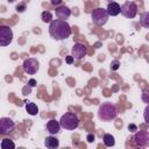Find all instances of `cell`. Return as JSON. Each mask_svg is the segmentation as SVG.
<instances>
[{"label":"cell","mask_w":149,"mask_h":149,"mask_svg":"<svg viewBox=\"0 0 149 149\" xmlns=\"http://www.w3.org/2000/svg\"><path fill=\"white\" fill-rule=\"evenodd\" d=\"M30 88H31V87H30L29 85H27V86H26V87L23 88V92H24L23 94H24V95H27V94H29V93H30Z\"/></svg>","instance_id":"28"},{"label":"cell","mask_w":149,"mask_h":149,"mask_svg":"<svg viewBox=\"0 0 149 149\" xmlns=\"http://www.w3.org/2000/svg\"><path fill=\"white\" fill-rule=\"evenodd\" d=\"M61 123L59 121L55 120V119H51L47 122V130L49 132L50 135H56L59 133V129H61Z\"/></svg>","instance_id":"12"},{"label":"cell","mask_w":149,"mask_h":149,"mask_svg":"<svg viewBox=\"0 0 149 149\" xmlns=\"http://www.w3.org/2000/svg\"><path fill=\"white\" fill-rule=\"evenodd\" d=\"M50 2H51V5H54V6H59L62 2H63V0H50Z\"/></svg>","instance_id":"27"},{"label":"cell","mask_w":149,"mask_h":149,"mask_svg":"<svg viewBox=\"0 0 149 149\" xmlns=\"http://www.w3.org/2000/svg\"><path fill=\"white\" fill-rule=\"evenodd\" d=\"M121 14L127 19H134L137 14V6L134 1H126L121 5Z\"/></svg>","instance_id":"7"},{"label":"cell","mask_w":149,"mask_h":149,"mask_svg":"<svg viewBox=\"0 0 149 149\" xmlns=\"http://www.w3.org/2000/svg\"><path fill=\"white\" fill-rule=\"evenodd\" d=\"M22 68L27 74H35L40 69V63L36 58H28L23 62Z\"/></svg>","instance_id":"9"},{"label":"cell","mask_w":149,"mask_h":149,"mask_svg":"<svg viewBox=\"0 0 149 149\" xmlns=\"http://www.w3.org/2000/svg\"><path fill=\"white\" fill-rule=\"evenodd\" d=\"M13 41V30L8 26H0V45L6 47Z\"/></svg>","instance_id":"6"},{"label":"cell","mask_w":149,"mask_h":149,"mask_svg":"<svg viewBox=\"0 0 149 149\" xmlns=\"http://www.w3.org/2000/svg\"><path fill=\"white\" fill-rule=\"evenodd\" d=\"M26 8H27V6H26V3H23V2H21V3H19L17 6H16V12H19V13H23L24 10H26Z\"/></svg>","instance_id":"22"},{"label":"cell","mask_w":149,"mask_h":149,"mask_svg":"<svg viewBox=\"0 0 149 149\" xmlns=\"http://www.w3.org/2000/svg\"><path fill=\"white\" fill-rule=\"evenodd\" d=\"M7 1H8V2H10V3H12V2H14V1H15V0H7Z\"/></svg>","instance_id":"30"},{"label":"cell","mask_w":149,"mask_h":149,"mask_svg":"<svg viewBox=\"0 0 149 149\" xmlns=\"http://www.w3.org/2000/svg\"><path fill=\"white\" fill-rule=\"evenodd\" d=\"M59 123L65 130H74L79 126V119L74 113L68 112L61 116Z\"/></svg>","instance_id":"3"},{"label":"cell","mask_w":149,"mask_h":149,"mask_svg":"<svg viewBox=\"0 0 149 149\" xmlns=\"http://www.w3.org/2000/svg\"><path fill=\"white\" fill-rule=\"evenodd\" d=\"M119 65H120V63H119L118 61H113V62L111 63V69H112V70H118V69H119Z\"/></svg>","instance_id":"23"},{"label":"cell","mask_w":149,"mask_h":149,"mask_svg":"<svg viewBox=\"0 0 149 149\" xmlns=\"http://www.w3.org/2000/svg\"><path fill=\"white\" fill-rule=\"evenodd\" d=\"M141 98H142V101H143V102H146L147 105L149 104V88H147V90H144V91L142 92Z\"/></svg>","instance_id":"20"},{"label":"cell","mask_w":149,"mask_h":149,"mask_svg":"<svg viewBox=\"0 0 149 149\" xmlns=\"http://www.w3.org/2000/svg\"><path fill=\"white\" fill-rule=\"evenodd\" d=\"M128 129H129L130 132H135V130H137V127H136L135 125H133V123H132V125H129V126H128Z\"/></svg>","instance_id":"29"},{"label":"cell","mask_w":149,"mask_h":149,"mask_svg":"<svg viewBox=\"0 0 149 149\" xmlns=\"http://www.w3.org/2000/svg\"><path fill=\"white\" fill-rule=\"evenodd\" d=\"M133 142L137 147L146 148L149 146V132L147 130H137L133 135Z\"/></svg>","instance_id":"5"},{"label":"cell","mask_w":149,"mask_h":149,"mask_svg":"<svg viewBox=\"0 0 149 149\" xmlns=\"http://www.w3.org/2000/svg\"><path fill=\"white\" fill-rule=\"evenodd\" d=\"M1 148L2 149H9V148H15V144L12 140L9 139H3L1 141Z\"/></svg>","instance_id":"19"},{"label":"cell","mask_w":149,"mask_h":149,"mask_svg":"<svg viewBox=\"0 0 149 149\" xmlns=\"http://www.w3.org/2000/svg\"><path fill=\"white\" fill-rule=\"evenodd\" d=\"M87 49L83 43H74L72 49H71V55L73 56L74 59H81L86 56Z\"/></svg>","instance_id":"10"},{"label":"cell","mask_w":149,"mask_h":149,"mask_svg":"<svg viewBox=\"0 0 149 149\" xmlns=\"http://www.w3.org/2000/svg\"><path fill=\"white\" fill-rule=\"evenodd\" d=\"M44 146L49 149H55V148H58L59 146V141L54 136V135H50V136H47L45 140H44Z\"/></svg>","instance_id":"14"},{"label":"cell","mask_w":149,"mask_h":149,"mask_svg":"<svg viewBox=\"0 0 149 149\" xmlns=\"http://www.w3.org/2000/svg\"><path fill=\"white\" fill-rule=\"evenodd\" d=\"M102 141H104V144L106 147H113L115 144V140H114V136L111 135V134H105L102 136Z\"/></svg>","instance_id":"16"},{"label":"cell","mask_w":149,"mask_h":149,"mask_svg":"<svg viewBox=\"0 0 149 149\" xmlns=\"http://www.w3.org/2000/svg\"><path fill=\"white\" fill-rule=\"evenodd\" d=\"M15 129V123L10 118H1L0 119V134L9 135Z\"/></svg>","instance_id":"8"},{"label":"cell","mask_w":149,"mask_h":149,"mask_svg":"<svg viewBox=\"0 0 149 149\" xmlns=\"http://www.w3.org/2000/svg\"><path fill=\"white\" fill-rule=\"evenodd\" d=\"M28 85H29L30 87H35V86H36V80H35L34 78L29 79V80H28Z\"/></svg>","instance_id":"26"},{"label":"cell","mask_w":149,"mask_h":149,"mask_svg":"<svg viewBox=\"0 0 149 149\" xmlns=\"http://www.w3.org/2000/svg\"><path fill=\"white\" fill-rule=\"evenodd\" d=\"M26 111L30 115H36L38 113V108H37V105L35 102H27L26 104Z\"/></svg>","instance_id":"15"},{"label":"cell","mask_w":149,"mask_h":149,"mask_svg":"<svg viewBox=\"0 0 149 149\" xmlns=\"http://www.w3.org/2000/svg\"><path fill=\"white\" fill-rule=\"evenodd\" d=\"M73 61H74V58H73L72 55H71V56H66V58H65V62H66L68 64H72Z\"/></svg>","instance_id":"25"},{"label":"cell","mask_w":149,"mask_h":149,"mask_svg":"<svg viewBox=\"0 0 149 149\" xmlns=\"http://www.w3.org/2000/svg\"><path fill=\"white\" fill-rule=\"evenodd\" d=\"M49 34L52 38H55L57 41L65 40V38L70 37V35H71V27L66 22V20L56 19L50 22Z\"/></svg>","instance_id":"1"},{"label":"cell","mask_w":149,"mask_h":149,"mask_svg":"<svg viewBox=\"0 0 149 149\" xmlns=\"http://www.w3.org/2000/svg\"><path fill=\"white\" fill-rule=\"evenodd\" d=\"M86 140H87V142H88V143H92V142L94 141V134H92V133L87 134V136H86Z\"/></svg>","instance_id":"24"},{"label":"cell","mask_w":149,"mask_h":149,"mask_svg":"<svg viewBox=\"0 0 149 149\" xmlns=\"http://www.w3.org/2000/svg\"><path fill=\"white\" fill-rule=\"evenodd\" d=\"M108 16H109V15H108L107 10L104 9V8H100V7L93 9L92 13H91L92 22H93L95 26H99V27L106 24V22H107V20H108Z\"/></svg>","instance_id":"4"},{"label":"cell","mask_w":149,"mask_h":149,"mask_svg":"<svg viewBox=\"0 0 149 149\" xmlns=\"http://www.w3.org/2000/svg\"><path fill=\"white\" fill-rule=\"evenodd\" d=\"M41 19H42V21H43L44 23H50V22L52 21V14H51V12L44 10V12L41 14Z\"/></svg>","instance_id":"18"},{"label":"cell","mask_w":149,"mask_h":149,"mask_svg":"<svg viewBox=\"0 0 149 149\" xmlns=\"http://www.w3.org/2000/svg\"><path fill=\"white\" fill-rule=\"evenodd\" d=\"M118 113L119 112H118L116 106L112 102H108V101L102 102L98 108V118L105 122L114 120L118 116Z\"/></svg>","instance_id":"2"},{"label":"cell","mask_w":149,"mask_h":149,"mask_svg":"<svg viewBox=\"0 0 149 149\" xmlns=\"http://www.w3.org/2000/svg\"><path fill=\"white\" fill-rule=\"evenodd\" d=\"M55 14H56V17L57 19H61V20H66L70 17L71 15V9L66 6H58L56 9H55Z\"/></svg>","instance_id":"11"},{"label":"cell","mask_w":149,"mask_h":149,"mask_svg":"<svg viewBox=\"0 0 149 149\" xmlns=\"http://www.w3.org/2000/svg\"><path fill=\"white\" fill-rule=\"evenodd\" d=\"M140 23H141L142 27L149 29V12H144L140 16Z\"/></svg>","instance_id":"17"},{"label":"cell","mask_w":149,"mask_h":149,"mask_svg":"<svg viewBox=\"0 0 149 149\" xmlns=\"http://www.w3.org/2000/svg\"><path fill=\"white\" fill-rule=\"evenodd\" d=\"M143 118H144V121L147 123H149V104L146 106L144 108V112H143Z\"/></svg>","instance_id":"21"},{"label":"cell","mask_w":149,"mask_h":149,"mask_svg":"<svg viewBox=\"0 0 149 149\" xmlns=\"http://www.w3.org/2000/svg\"><path fill=\"white\" fill-rule=\"evenodd\" d=\"M106 10H107V13H108L109 16H116V15H119L121 13V6L118 2H114L113 1V2H109L107 5Z\"/></svg>","instance_id":"13"}]
</instances>
